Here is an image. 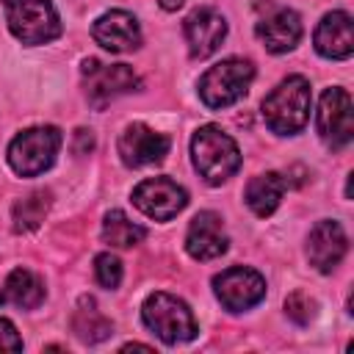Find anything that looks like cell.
<instances>
[{
    "instance_id": "cell-1",
    "label": "cell",
    "mask_w": 354,
    "mask_h": 354,
    "mask_svg": "<svg viewBox=\"0 0 354 354\" xmlns=\"http://www.w3.org/2000/svg\"><path fill=\"white\" fill-rule=\"evenodd\" d=\"M191 158L196 171L210 185H221L241 169V152L238 144L216 124H205L191 138Z\"/></svg>"
},
{
    "instance_id": "cell-2",
    "label": "cell",
    "mask_w": 354,
    "mask_h": 354,
    "mask_svg": "<svg viewBox=\"0 0 354 354\" xmlns=\"http://www.w3.org/2000/svg\"><path fill=\"white\" fill-rule=\"evenodd\" d=\"M310 116V83L301 75L285 77L266 100H263V119L271 133L293 136L307 124Z\"/></svg>"
},
{
    "instance_id": "cell-3",
    "label": "cell",
    "mask_w": 354,
    "mask_h": 354,
    "mask_svg": "<svg viewBox=\"0 0 354 354\" xmlns=\"http://www.w3.org/2000/svg\"><path fill=\"white\" fill-rule=\"evenodd\" d=\"M141 315H144V324L169 346L174 343H185V340H194L196 337V321L188 310V304L171 293H152L144 307H141Z\"/></svg>"
},
{
    "instance_id": "cell-4",
    "label": "cell",
    "mask_w": 354,
    "mask_h": 354,
    "mask_svg": "<svg viewBox=\"0 0 354 354\" xmlns=\"http://www.w3.org/2000/svg\"><path fill=\"white\" fill-rule=\"evenodd\" d=\"M6 19L22 44H44L61 36V19L50 0H6Z\"/></svg>"
},
{
    "instance_id": "cell-5",
    "label": "cell",
    "mask_w": 354,
    "mask_h": 354,
    "mask_svg": "<svg viewBox=\"0 0 354 354\" xmlns=\"http://www.w3.org/2000/svg\"><path fill=\"white\" fill-rule=\"evenodd\" d=\"M252 80H254V66L249 61L227 58V61L210 66L199 77V97L207 108H227L246 94Z\"/></svg>"
},
{
    "instance_id": "cell-6",
    "label": "cell",
    "mask_w": 354,
    "mask_h": 354,
    "mask_svg": "<svg viewBox=\"0 0 354 354\" xmlns=\"http://www.w3.org/2000/svg\"><path fill=\"white\" fill-rule=\"evenodd\" d=\"M58 147H61L58 127H30L11 141L8 163L19 177H36L53 166Z\"/></svg>"
},
{
    "instance_id": "cell-7",
    "label": "cell",
    "mask_w": 354,
    "mask_h": 354,
    "mask_svg": "<svg viewBox=\"0 0 354 354\" xmlns=\"http://www.w3.org/2000/svg\"><path fill=\"white\" fill-rule=\"evenodd\" d=\"M83 80H86V97L94 108H105L111 100L138 86V77L127 64H102L97 58H88L83 64Z\"/></svg>"
},
{
    "instance_id": "cell-8",
    "label": "cell",
    "mask_w": 354,
    "mask_h": 354,
    "mask_svg": "<svg viewBox=\"0 0 354 354\" xmlns=\"http://www.w3.org/2000/svg\"><path fill=\"white\" fill-rule=\"evenodd\" d=\"M133 205L155 221H169L188 205V194L169 177H149L133 188Z\"/></svg>"
},
{
    "instance_id": "cell-9",
    "label": "cell",
    "mask_w": 354,
    "mask_h": 354,
    "mask_svg": "<svg viewBox=\"0 0 354 354\" xmlns=\"http://www.w3.org/2000/svg\"><path fill=\"white\" fill-rule=\"evenodd\" d=\"M213 290H216L218 301L227 310L241 313V310H249V307H254V304L263 301V296H266V279L254 268L232 266V268L221 271L213 279Z\"/></svg>"
},
{
    "instance_id": "cell-10",
    "label": "cell",
    "mask_w": 354,
    "mask_h": 354,
    "mask_svg": "<svg viewBox=\"0 0 354 354\" xmlns=\"http://www.w3.org/2000/svg\"><path fill=\"white\" fill-rule=\"evenodd\" d=\"M318 136L326 147L340 149L351 141L354 122H351V97L343 88H326L318 105Z\"/></svg>"
},
{
    "instance_id": "cell-11",
    "label": "cell",
    "mask_w": 354,
    "mask_h": 354,
    "mask_svg": "<svg viewBox=\"0 0 354 354\" xmlns=\"http://www.w3.org/2000/svg\"><path fill=\"white\" fill-rule=\"evenodd\" d=\"M171 141L163 133L149 130L147 124H130L122 136H119V155L124 160V166L138 169V166H152L160 163L169 152Z\"/></svg>"
},
{
    "instance_id": "cell-12",
    "label": "cell",
    "mask_w": 354,
    "mask_h": 354,
    "mask_svg": "<svg viewBox=\"0 0 354 354\" xmlns=\"http://www.w3.org/2000/svg\"><path fill=\"white\" fill-rule=\"evenodd\" d=\"M227 232L221 224V216L213 210H202L191 218L188 235H185V249L196 260H213L227 252Z\"/></svg>"
},
{
    "instance_id": "cell-13",
    "label": "cell",
    "mask_w": 354,
    "mask_h": 354,
    "mask_svg": "<svg viewBox=\"0 0 354 354\" xmlns=\"http://www.w3.org/2000/svg\"><path fill=\"white\" fill-rule=\"evenodd\" d=\"M227 36V22L213 8H196L185 19V39L194 58H207L218 50V44Z\"/></svg>"
},
{
    "instance_id": "cell-14",
    "label": "cell",
    "mask_w": 354,
    "mask_h": 354,
    "mask_svg": "<svg viewBox=\"0 0 354 354\" xmlns=\"http://www.w3.org/2000/svg\"><path fill=\"white\" fill-rule=\"evenodd\" d=\"M91 36H94V41L100 47H105L111 53H130V50H136L141 44L138 22L127 11H108V14H102L94 22Z\"/></svg>"
},
{
    "instance_id": "cell-15",
    "label": "cell",
    "mask_w": 354,
    "mask_h": 354,
    "mask_svg": "<svg viewBox=\"0 0 354 354\" xmlns=\"http://www.w3.org/2000/svg\"><path fill=\"white\" fill-rule=\"evenodd\" d=\"M346 249H348V241L337 221H318L313 227L310 243H307V257L318 271H324V274L332 271L343 260Z\"/></svg>"
},
{
    "instance_id": "cell-16",
    "label": "cell",
    "mask_w": 354,
    "mask_h": 354,
    "mask_svg": "<svg viewBox=\"0 0 354 354\" xmlns=\"http://www.w3.org/2000/svg\"><path fill=\"white\" fill-rule=\"evenodd\" d=\"M254 30H257V36L268 53H288L301 39V19L290 8H277L268 17H263L254 25Z\"/></svg>"
},
{
    "instance_id": "cell-17",
    "label": "cell",
    "mask_w": 354,
    "mask_h": 354,
    "mask_svg": "<svg viewBox=\"0 0 354 354\" xmlns=\"http://www.w3.org/2000/svg\"><path fill=\"white\" fill-rule=\"evenodd\" d=\"M315 50L324 58H348L354 50L351 17L346 11H332L315 28Z\"/></svg>"
},
{
    "instance_id": "cell-18",
    "label": "cell",
    "mask_w": 354,
    "mask_h": 354,
    "mask_svg": "<svg viewBox=\"0 0 354 354\" xmlns=\"http://www.w3.org/2000/svg\"><path fill=\"white\" fill-rule=\"evenodd\" d=\"M44 301V285L41 279L28 271V268H14L3 288H0V304L6 307H19V310H33Z\"/></svg>"
},
{
    "instance_id": "cell-19",
    "label": "cell",
    "mask_w": 354,
    "mask_h": 354,
    "mask_svg": "<svg viewBox=\"0 0 354 354\" xmlns=\"http://www.w3.org/2000/svg\"><path fill=\"white\" fill-rule=\"evenodd\" d=\"M285 188H288V183L282 180V174H277V171L257 174L246 185V205L254 210V216L266 218V216H271L277 210Z\"/></svg>"
},
{
    "instance_id": "cell-20",
    "label": "cell",
    "mask_w": 354,
    "mask_h": 354,
    "mask_svg": "<svg viewBox=\"0 0 354 354\" xmlns=\"http://www.w3.org/2000/svg\"><path fill=\"white\" fill-rule=\"evenodd\" d=\"M72 332L83 343H100L113 335V324L97 310V301L91 296H83L72 313Z\"/></svg>"
},
{
    "instance_id": "cell-21",
    "label": "cell",
    "mask_w": 354,
    "mask_h": 354,
    "mask_svg": "<svg viewBox=\"0 0 354 354\" xmlns=\"http://www.w3.org/2000/svg\"><path fill=\"white\" fill-rule=\"evenodd\" d=\"M50 202H53V194L50 191H44V188H39V191H30L28 196H22L17 205H14V230L17 232H30V230H36L41 221H44V216H47V210H50Z\"/></svg>"
},
{
    "instance_id": "cell-22",
    "label": "cell",
    "mask_w": 354,
    "mask_h": 354,
    "mask_svg": "<svg viewBox=\"0 0 354 354\" xmlns=\"http://www.w3.org/2000/svg\"><path fill=\"white\" fill-rule=\"evenodd\" d=\"M144 238V227H138L136 221H130L122 210H111L102 221V241L108 246H116V249H130L136 243H141Z\"/></svg>"
},
{
    "instance_id": "cell-23",
    "label": "cell",
    "mask_w": 354,
    "mask_h": 354,
    "mask_svg": "<svg viewBox=\"0 0 354 354\" xmlns=\"http://www.w3.org/2000/svg\"><path fill=\"white\" fill-rule=\"evenodd\" d=\"M94 274H97V282H100L102 288L113 290V288H119V282H122V263H119L113 254L102 252V254L94 257Z\"/></svg>"
},
{
    "instance_id": "cell-24",
    "label": "cell",
    "mask_w": 354,
    "mask_h": 354,
    "mask_svg": "<svg viewBox=\"0 0 354 354\" xmlns=\"http://www.w3.org/2000/svg\"><path fill=\"white\" fill-rule=\"evenodd\" d=\"M285 313H288L290 321H296L299 326H304V324H310L313 315H315V301H313L307 293L296 290V293H290V296L285 299Z\"/></svg>"
},
{
    "instance_id": "cell-25",
    "label": "cell",
    "mask_w": 354,
    "mask_h": 354,
    "mask_svg": "<svg viewBox=\"0 0 354 354\" xmlns=\"http://www.w3.org/2000/svg\"><path fill=\"white\" fill-rule=\"evenodd\" d=\"M0 348L3 351H19L22 348V337L17 335L14 324L6 318H0Z\"/></svg>"
},
{
    "instance_id": "cell-26",
    "label": "cell",
    "mask_w": 354,
    "mask_h": 354,
    "mask_svg": "<svg viewBox=\"0 0 354 354\" xmlns=\"http://www.w3.org/2000/svg\"><path fill=\"white\" fill-rule=\"evenodd\" d=\"M91 147H94L91 130H77V133H75V155H86Z\"/></svg>"
},
{
    "instance_id": "cell-27",
    "label": "cell",
    "mask_w": 354,
    "mask_h": 354,
    "mask_svg": "<svg viewBox=\"0 0 354 354\" xmlns=\"http://www.w3.org/2000/svg\"><path fill=\"white\" fill-rule=\"evenodd\" d=\"M183 3H185V0H160V8H166V11H177Z\"/></svg>"
}]
</instances>
